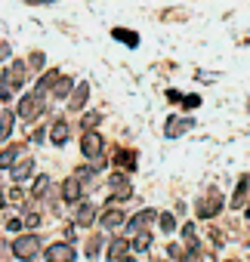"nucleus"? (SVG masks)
Returning a JSON list of instances; mask_svg holds the SVG:
<instances>
[{"instance_id":"nucleus-8","label":"nucleus","mask_w":250,"mask_h":262,"mask_svg":"<svg viewBox=\"0 0 250 262\" xmlns=\"http://www.w3.org/2000/svg\"><path fill=\"white\" fill-rule=\"evenodd\" d=\"M4 77H7V83H10L13 90H19V86L28 80V77H25V62H13V65H10V71H7Z\"/></svg>"},{"instance_id":"nucleus-11","label":"nucleus","mask_w":250,"mask_h":262,"mask_svg":"<svg viewBox=\"0 0 250 262\" xmlns=\"http://www.w3.org/2000/svg\"><path fill=\"white\" fill-rule=\"evenodd\" d=\"M247 198H250V176H244V179L238 182V188H235V198H232V207H235V210L247 207Z\"/></svg>"},{"instance_id":"nucleus-20","label":"nucleus","mask_w":250,"mask_h":262,"mask_svg":"<svg viewBox=\"0 0 250 262\" xmlns=\"http://www.w3.org/2000/svg\"><path fill=\"white\" fill-rule=\"evenodd\" d=\"M19 151H25V145L19 142V145H10L7 151H0V167H13L16 164V158H19Z\"/></svg>"},{"instance_id":"nucleus-15","label":"nucleus","mask_w":250,"mask_h":262,"mask_svg":"<svg viewBox=\"0 0 250 262\" xmlns=\"http://www.w3.org/2000/svg\"><path fill=\"white\" fill-rule=\"evenodd\" d=\"M130 198H133V188H130V182H120V185H114V194H111L108 207H117V204L130 201Z\"/></svg>"},{"instance_id":"nucleus-2","label":"nucleus","mask_w":250,"mask_h":262,"mask_svg":"<svg viewBox=\"0 0 250 262\" xmlns=\"http://www.w3.org/2000/svg\"><path fill=\"white\" fill-rule=\"evenodd\" d=\"M37 253H40V237H37V234H22V237L13 241V256H16V259L28 262V259H34Z\"/></svg>"},{"instance_id":"nucleus-16","label":"nucleus","mask_w":250,"mask_h":262,"mask_svg":"<svg viewBox=\"0 0 250 262\" xmlns=\"http://www.w3.org/2000/svg\"><path fill=\"white\" fill-rule=\"evenodd\" d=\"M99 213H96V207L93 204H80L77 207V213H74V222L77 225H93V219H96Z\"/></svg>"},{"instance_id":"nucleus-29","label":"nucleus","mask_w":250,"mask_h":262,"mask_svg":"<svg viewBox=\"0 0 250 262\" xmlns=\"http://www.w3.org/2000/svg\"><path fill=\"white\" fill-rule=\"evenodd\" d=\"M10 96H13V86L7 83V77H4V74H0V99H10Z\"/></svg>"},{"instance_id":"nucleus-18","label":"nucleus","mask_w":250,"mask_h":262,"mask_svg":"<svg viewBox=\"0 0 250 262\" xmlns=\"http://www.w3.org/2000/svg\"><path fill=\"white\" fill-rule=\"evenodd\" d=\"M99 222H102V228H117V225L123 222V213H120L117 207H108V210L102 213V219H99Z\"/></svg>"},{"instance_id":"nucleus-17","label":"nucleus","mask_w":250,"mask_h":262,"mask_svg":"<svg viewBox=\"0 0 250 262\" xmlns=\"http://www.w3.org/2000/svg\"><path fill=\"white\" fill-rule=\"evenodd\" d=\"M31 173H34V161H31V158H25L22 164H16V167H13V179H16V185H19V182H25Z\"/></svg>"},{"instance_id":"nucleus-7","label":"nucleus","mask_w":250,"mask_h":262,"mask_svg":"<svg viewBox=\"0 0 250 262\" xmlns=\"http://www.w3.org/2000/svg\"><path fill=\"white\" fill-rule=\"evenodd\" d=\"M80 194H84V188H80V179L68 176V179L62 182V198H65L68 204H80Z\"/></svg>"},{"instance_id":"nucleus-25","label":"nucleus","mask_w":250,"mask_h":262,"mask_svg":"<svg viewBox=\"0 0 250 262\" xmlns=\"http://www.w3.org/2000/svg\"><path fill=\"white\" fill-rule=\"evenodd\" d=\"M158 219H161V228H164L167 234H170V231H176V216H173V213H161Z\"/></svg>"},{"instance_id":"nucleus-13","label":"nucleus","mask_w":250,"mask_h":262,"mask_svg":"<svg viewBox=\"0 0 250 262\" xmlns=\"http://www.w3.org/2000/svg\"><path fill=\"white\" fill-rule=\"evenodd\" d=\"M87 96H90V83H77L74 96L68 99V108H71V111H80V108L87 105Z\"/></svg>"},{"instance_id":"nucleus-6","label":"nucleus","mask_w":250,"mask_h":262,"mask_svg":"<svg viewBox=\"0 0 250 262\" xmlns=\"http://www.w3.org/2000/svg\"><path fill=\"white\" fill-rule=\"evenodd\" d=\"M189 126H195V120L192 117H170L167 120V126H164V133H167V139H176V136H182Z\"/></svg>"},{"instance_id":"nucleus-28","label":"nucleus","mask_w":250,"mask_h":262,"mask_svg":"<svg viewBox=\"0 0 250 262\" xmlns=\"http://www.w3.org/2000/svg\"><path fill=\"white\" fill-rule=\"evenodd\" d=\"M22 222H25V228H37V225H40V216H37V213H25Z\"/></svg>"},{"instance_id":"nucleus-21","label":"nucleus","mask_w":250,"mask_h":262,"mask_svg":"<svg viewBox=\"0 0 250 262\" xmlns=\"http://www.w3.org/2000/svg\"><path fill=\"white\" fill-rule=\"evenodd\" d=\"M13 120H16L13 111H0V139H7L13 133Z\"/></svg>"},{"instance_id":"nucleus-36","label":"nucleus","mask_w":250,"mask_h":262,"mask_svg":"<svg viewBox=\"0 0 250 262\" xmlns=\"http://www.w3.org/2000/svg\"><path fill=\"white\" fill-rule=\"evenodd\" d=\"M7 56H10V47H7V43H0V59H7Z\"/></svg>"},{"instance_id":"nucleus-27","label":"nucleus","mask_w":250,"mask_h":262,"mask_svg":"<svg viewBox=\"0 0 250 262\" xmlns=\"http://www.w3.org/2000/svg\"><path fill=\"white\" fill-rule=\"evenodd\" d=\"M99 120H102V117H99L96 111H93V114H84V126H87V133H93V126H96Z\"/></svg>"},{"instance_id":"nucleus-9","label":"nucleus","mask_w":250,"mask_h":262,"mask_svg":"<svg viewBox=\"0 0 250 262\" xmlns=\"http://www.w3.org/2000/svg\"><path fill=\"white\" fill-rule=\"evenodd\" d=\"M114 167H120V170H136V151L133 148H117Z\"/></svg>"},{"instance_id":"nucleus-26","label":"nucleus","mask_w":250,"mask_h":262,"mask_svg":"<svg viewBox=\"0 0 250 262\" xmlns=\"http://www.w3.org/2000/svg\"><path fill=\"white\" fill-rule=\"evenodd\" d=\"M167 253H170V259H189L185 247H179V244H170V247H167Z\"/></svg>"},{"instance_id":"nucleus-23","label":"nucleus","mask_w":250,"mask_h":262,"mask_svg":"<svg viewBox=\"0 0 250 262\" xmlns=\"http://www.w3.org/2000/svg\"><path fill=\"white\" fill-rule=\"evenodd\" d=\"M47 188H50V179H47V176H37V182H34V188H31V198H44Z\"/></svg>"},{"instance_id":"nucleus-24","label":"nucleus","mask_w":250,"mask_h":262,"mask_svg":"<svg viewBox=\"0 0 250 262\" xmlns=\"http://www.w3.org/2000/svg\"><path fill=\"white\" fill-rule=\"evenodd\" d=\"M149 247H152V234H149V231L136 234V241H133V250H136V253H142V250H149Z\"/></svg>"},{"instance_id":"nucleus-30","label":"nucleus","mask_w":250,"mask_h":262,"mask_svg":"<svg viewBox=\"0 0 250 262\" xmlns=\"http://www.w3.org/2000/svg\"><path fill=\"white\" fill-rule=\"evenodd\" d=\"M10 204H25V191H22L19 185H16V188L10 191Z\"/></svg>"},{"instance_id":"nucleus-1","label":"nucleus","mask_w":250,"mask_h":262,"mask_svg":"<svg viewBox=\"0 0 250 262\" xmlns=\"http://www.w3.org/2000/svg\"><path fill=\"white\" fill-rule=\"evenodd\" d=\"M102 136L96 133V129H93V133H84V139H80V151H84V158H90L93 161V167L96 170H102L105 167V161H102Z\"/></svg>"},{"instance_id":"nucleus-19","label":"nucleus","mask_w":250,"mask_h":262,"mask_svg":"<svg viewBox=\"0 0 250 262\" xmlns=\"http://www.w3.org/2000/svg\"><path fill=\"white\" fill-rule=\"evenodd\" d=\"M111 37H114V40H120V43H127L130 50H133V47H139V34H136V31H127V28H114V31H111Z\"/></svg>"},{"instance_id":"nucleus-14","label":"nucleus","mask_w":250,"mask_h":262,"mask_svg":"<svg viewBox=\"0 0 250 262\" xmlns=\"http://www.w3.org/2000/svg\"><path fill=\"white\" fill-rule=\"evenodd\" d=\"M127 250H130L127 241H123V237H114V241L108 244V259H111V262H120L123 256H127Z\"/></svg>"},{"instance_id":"nucleus-33","label":"nucleus","mask_w":250,"mask_h":262,"mask_svg":"<svg viewBox=\"0 0 250 262\" xmlns=\"http://www.w3.org/2000/svg\"><path fill=\"white\" fill-rule=\"evenodd\" d=\"M182 105H185V108H198V105H201V96H195V93H192V96H185V99H182Z\"/></svg>"},{"instance_id":"nucleus-38","label":"nucleus","mask_w":250,"mask_h":262,"mask_svg":"<svg viewBox=\"0 0 250 262\" xmlns=\"http://www.w3.org/2000/svg\"><path fill=\"white\" fill-rule=\"evenodd\" d=\"M120 262H136V259H133V256H123V259H120Z\"/></svg>"},{"instance_id":"nucleus-3","label":"nucleus","mask_w":250,"mask_h":262,"mask_svg":"<svg viewBox=\"0 0 250 262\" xmlns=\"http://www.w3.org/2000/svg\"><path fill=\"white\" fill-rule=\"evenodd\" d=\"M40 99H44V96H37V93L22 96V99H19V117H22V120H34V117L40 114V108H44Z\"/></svg>"},{"instance_id":"nucleus-37","label":"nucleus","mask_w":250,"mask_h":262,"mask_svg":"<svg viewBox=\"0 0 250 262\" xmlns=\"http://www.w3.org/2000/svg\"><path fill=\"white\" fill-rule=\"evenodd\" d=\"M4 204H10V198H7L4 191H0V207H4Z\"/></svg>"},{"instance_id":"nucleus-5","label":"nucleus","mask_w":250,"mask_h":262,"mask_svg":"<svg viewBox=\"0 0 250 262\" xmlns=\"http://www.w3.org/2000/svg\"><path fill=\"white\" fill-rule=\"evenodd\" d=\"M47 262H74L71 244H53V247H47Z\"/></svg>"},{"instance_id":"nucleus-22","label":"nucleus","mask_w":250,"mask_h":262,"mask_svg":"<svg viewBox=\"0 0 250 262\" xmlns=\"http://www.w3.org/2000/svg\"><path fill=\"white\" fill-rule=\"evenodd\" d=\"M71 90H77V86H74V80H71V77H62V80L56 83V90H53V93H56L59 99H65V96H68Z\"/></svg>"},{"instance_id":"nucleus-35","label":"nucleus","mask_w":250,"mask_h":262,"mask_svg":"<svg viewBox=\"0 0 250 262\" xmlns=\"http://www.w3.org/2000/svg\"><path fill=\"white\" fill-rule=\"evenodd\" d=\"M31 65H34V68H40V65H44V56H40V53H34V56H31Z\"/></svg>"},{"instance_id":"nucleus-10","label":"nucleus","mask_w":250,"mask_h":262,"mask_svg":"<svg viewBox=\"0 0 250 262\" xmlns=\"http://www.w3.org/2000/svg\"><path fill=\"white\" fill-rule=\"evenodd\" d=\"M152 219H158V213H155V210H142V213H136V216L130 219V231L142 234V231L149 228V222H152Z\"/></svg>"},{"instance_id":"nucleus-12","label":"nucleus","mask_w":250,"mask_h":262,"mask_svg":"<svg viewBox=\"0 0 250 262\" xmlns=\"http://www.w3.org/2000/svg\"><path fill=\"white\" fill-rule=\"evenodd\" d=\"M68 133H71V129H68V123H65V120H56V123H53V129H50V142L62 148V145L68 142Z\"/></svg>"},{"instance_id":"nucleus-4","label":"nucleus","mask_w":250,"mask_h":262,"mask_svg":"<svg viewBox=\"0 0 250 262\" xmlns=\"http://www.w3.org/2000/svg\"><path fill=\"white\" fill-rule=\"evenodd\" d=\"M222 201H225V198H222L219 191H210L204 201H198V207H195V210H198V216H201V219H213V216L222 210Z\"/></svg>"},{"instance_id":"nucleus-34","label":"nucleus","mask_w":250,"mask_h":262,"mask_svg":"<svg viewBox=\"0 0 250 262\" xmlns=\"http://www.w3.org/2000/svg\"><path fill=\"white\" fill-rule=\"evenodd\" d=\"M167 99H170V102H182L185 96H182V93H176V90H167Z\"/></svg>"},{"instance_id":"nucleus-31","label":"nucleus","mask_w":250,"mask_h":262,"mask_svg":"<svg viewBox=\"0 0 250 262\" xmlns=\"http://www.w3.org/2000/svg\"><path fill=\"white\" fill-rule=\"evenodd\" d=\"M7 228H10V231H19V228H25L22 216H13V219H7Z\"/></svg>"},{"instance_id":"nucleus-32","label":"nucleus","mask_w":250,"mask_h":262,"mask_svg":"<svg viewBox=\"0 0 250 262\" xmlns=\"http://www.w3.org/2000/svg\"><path fill=\"white\" fill-rule=\"evenodd\" d=\"M87 256H90V259H96V256H99V237H93V241L87 244Z\"/></svg>"},{"instance_id":"nucleus-39","label":"nucleus","mask_w":250,"mask_h":262,"mask_svg":"<svg viewBox=\"0 0 250 262\" xmlns=\"http://www.w3.org/2000/svg\"><path fill=\"white\" fill-rule=\"evenodd\" d=\"M225 262H238V259H225Z\"/></svg>"}]
</instances>
